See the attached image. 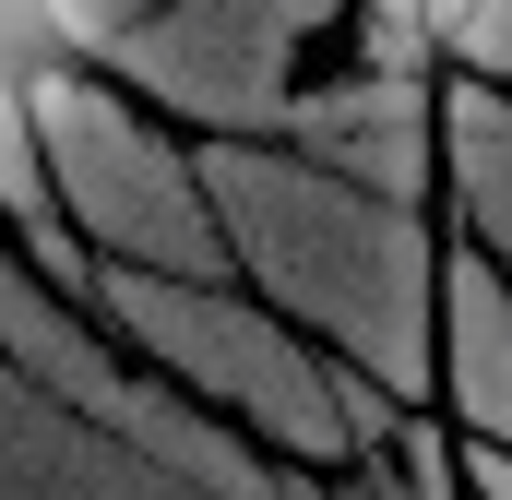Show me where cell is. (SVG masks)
<instances>
[{
  "label": "cell",
  "mask_w": 512,
  "mask_h": 500,
  "mask_svg": "<svg viewBox=\"0 0 512 500\" xmlns=\"http://www.w3.org/2000/svg\"><path fill=\"white\" fill-rule=\"evenodd\" d=\"M489 12H501V0H405V24H417V36H441V48L489 36Z\"/></svg>",
  "instance_id": "2"
},
{
  "label": "cell",
  "mask_w": 512,
  "mask_h": 500,
  "mask_svg": "<svg viewBox=\"0 0 512 500\" xmlns=\"http://www.w3.org/2000/svg\"><path fill=\"white\" fill-rule=\"evenodd\" d=\"M72 60H84V24H72L60 0H0V108L48 96Z\"/></svg>",
  "instance_id": "1"
}]
</instances>
